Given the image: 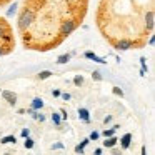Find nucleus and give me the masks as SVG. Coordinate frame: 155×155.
<instances>
[{"instance_id":"7ed1b4c3","label":"nucleus","mask_w":155,"mask_h":155,"mask_svg":"<svg viewBox=\"0 0 155 155\" xmlns=\"http://www.w3.org/2000/svg\"><path fill=\"white\" fill-rule=\"evenodd\" d=\"M17 47V32L7 18L0 17V57L10 55Z\"/></svg>"},{"instance_id":"20e7f679","label":"nucleus","mask_w":155,"mask_h":155,"mask_svg":"<svg viewBox=\"0 0 155 155\" xmlns=\"http://www.w3.org/2000/svg\"><path fill=\"white\" fill-rule=\"evenodd\" d=\"M10 2H14V0H0V8H4V7H7Z\"/></svg>"},{"instance_id":"f257e3e1","label":"nucleus","mask_w":155,"mask_h":155,"mask_svg":"<svg viewBox=\"0 0 155 155\" xmlns=\"http://www.w3.org/2000/svg\"><path fill=\"white\" fill-rule=\"evenodd\" d=\"M90 0H22L17 14V37L25 50L58 48L88 14Z\"/></svg>"},{"instance_id":"f03ea898","label":"nucleus","mask_w":155,"mask_h":155,"mask_svg":"<svg viewBox=\"0 0 155 155\" xmlns=\"http://www.w3.org/2000/svg\"><path fill=\"white\" fill-rule=\"evenodd\" d=\"M95 25L115 50L145 48L153 35L155 0H98Z\"/></svg>"}]
</instances>
